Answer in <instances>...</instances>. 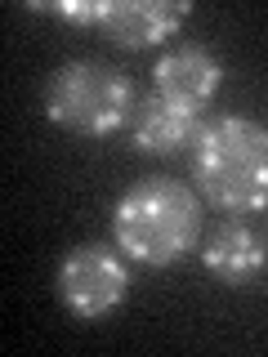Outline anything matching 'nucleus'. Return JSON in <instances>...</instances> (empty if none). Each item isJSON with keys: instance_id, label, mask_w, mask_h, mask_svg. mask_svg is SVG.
Returning a JSON list of instances; mask_svg holds the SVG:
<instances>
[{"instance_id": "f257e3e1", "label": "nucleus", "mask_w": 268, "mask_h": 357, "mask_svg": "<svg viewBox=\"0 0 268 357\" xmlns=\"http://www.w3.org/2000/svg\"><path fill=\"white\" fill-rule=\"evenodd\" d=\"M188 170L206 206L237 219L260 215L268 210V126L241 112L201 121Z\"/></svg>"}, {"instance_id": "f03ea898", "label": "nucleus", "mask_w": 268, "mask_h": 357, "mask_svg": "<svg viewBox=\"0 0 268 357\" xmlns=\"http://www.w3.org/2000/svg\"><path fill=\"white\" fill-rule=\"evenodd\" d=\"M201 197L179 178H139L112 206V241L130 264L174 268L197 250Z\"/></svg>"}, {"instance_id": "7ed1b4c3", "label": "nucleus", "mask_w": 268, "mask_h": 357, "mask_svg": "<svg viewBox=\"0 0 268 357\" xmlns=\"http://www.w3.org/2000/svg\"><path fill=\"white\" fill-rule=\"evenodd\" d=\"M134 107V81L103 59H67L45 85V116L81 139H107L126 130Z\"/></svg>"}, {"instance_id": "20e7f679", "label": "nucleus", "mask_w": 268, "mask_h": 357, "mask_svg": "<svg viewBox=\"0 0 268 357\" xmlns=\"http://www.w3.org/2000/svg\"><path fill=\"white\" fill-rule=\"evenodd\" d=\"M31 9L67 18L76 27H98L121 50L165 45L188 18L184 0H59V5H31Z\"/></svg>"}, {"instance_id": "39448f33", "label": "nucleus", "mask_w": 268, "mask_h": 357, "mask_svg": "<svg viewBox=\"0 0 268 357\" xmlns=\"http://www.w3.org/2000/svg\"><path fill=\"white\" fill-rule=\"evenodd\" d=\"M59 299L72 317L81 321H103L107 312H117L130 299V259L117 250V241H76L63 255L59 273H54Z\"/></svg>"}, {"instance_id": "423d86ee", "label": "nucleus", "mask_w": 268, "mask_h": 357, "mask_svg": "<svg viewBox=\"0 0 268 357\" xmlns=\"http://www.w3.org/2000/svg\"><path fill=\"white\" fill-rule=\"evenodd\" d=\"M219 85H223V63L201 40H184L152 63V89H161L165 98H179L188 107H206L219 94Z\"/></svg>"}, {"instance_id": "0eeeda50", "label": "nucleus", "mask_w": 268, "mask_h": 357, "mask_svg": "<svg viewBox=\"0 0 268 357\" xmlns=\"http://www.w3.org/2000/svg\"><path fill=\"white\" fill-rule=\"evenodd\" d=\"M268 264V241L251 228L246 219L228 215L201 237V268L223 286H246L264 273Z\"/></svg>"}, {"instance_id": "6e6552de", "label": "nucleus", "mask_w": 268, "mask_h": 357, "mask_svg": "<svg viewBox=\"0 0 268 357\" xmlns=\"http://www.w3.org/2000/svg\"><path fill=\"white\" fill-rule=\"evenodd\" d=\"M197 130H201V107L165 98L161 89H148L130 121V139L143 156H174V152L193 148Z\"/></svg>"}]
</instances>
